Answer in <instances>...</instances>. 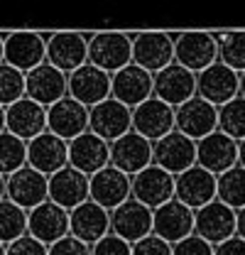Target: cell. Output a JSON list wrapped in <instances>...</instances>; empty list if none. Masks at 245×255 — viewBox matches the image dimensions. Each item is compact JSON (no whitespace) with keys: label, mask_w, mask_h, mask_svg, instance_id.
<instances>
[{"label":"cell","mask_w":245,"mask_h":255,"mask_svg":"<svg viewBox=\"0 0 245 255\" xmlns=\"http://www.w3.org/2000/svg\"><path fill=\"white\" fill-rule=\"evenodd\" d=\"M174 255H216V246L204 241L201 236L191 233L189 238H184L174 246Z\"/></svg>","instance_id":"cell-39"},{"label":"cell","mask_w":245,"mask_h":255,"mask_svg":"<svg viewBox=\"0 0 245 255\" xmlns=\"http://www.w3.org/2000/svg\"><path fill=\"white\" fill-rule=\"evenodd\" d=\"M174 187H177L174 174H169L157 164H150L147 169L132 177V199H137L140 204L154 211L174 199Z\"/></svg>","instance_id":"cell-14"},{"label":"cell","mask_w":245,"mask_h":255,"mask_svg":"<svg viewBox=\"0 0 245 255\" xmlns=\"http://www.w3.org/2000/svg\"><path fill=\"white\" fill-rule=\"evenodd\" d=\"M91 255H132V246L118 238L116 233H108L96 246H91Z\"/></svg>","instance_id":"cell-37"},{"label":"cell","mask_w":245,"mask_h":255,"mask_svg":"<svg viewBox=\"0 0 245 255\" xmlns=\"http://www.w3.org/2000/svg\"><path fill=\"white\" fill-rule=\"evenodd\" d=\"M127 199H132V177L108 164L91 177V201L103 206L106 211L118 209Z\"/></svg>","instance_id":"cell-26"},{"label":"cell","mask_w":245,"mask_h":255,"mask_svg":"<svg viewBox=\"0 0 245 255\" xmlns=\"http://www.w3.org/2000/svg\"><path fill=\"white\" fill-rule=\"evenodd\" d=\"M174 111H177V130L196 142L218 130V108L201 96L189 98Z\"/></svg>","instance_id":"cell-17"},{"label":"cell","mask_w":245,"mask_h":255,"mask_svg":"<svg viewBox=\"0 0 245 255\" xmlns=\"http://www.w3.org/2000/svg\"><path fill=\"white\" fill-rule=\"evenodd\" d=\"M111 91H113V76L93 64H84L81 69L69 74V96L86 108H93L106 98H111Z\"/></svg>","instance_id":"cell-13"},{"label":"cell","mask_w":245,"mask_h":255,"mask_svg":"<svg viewBox=\"0 0 245 255\" xmlns=\"http://www.w3.org/2000/svg\"><path fill=\"white\" fill-rule=\"evenodd\" d=\"M69 164L81 174L93 177L111 164V142L93 135L91 130L69 142Z\"/></svg>","instance_id":"cell-19"},{"label":"cell","mask_w":245,"mask_h":255,"mask_svg":"<svg viewBox=\"0 0 245 255\" xmlns=\"http://www.w3.org/2000/svg\"><path fill=\"white\" fill-rule=\"evenodd\" d=\"M89 130L106 142H116L132 130V108L111 96L103 103L89 108Z\"/></svg>","instance_id":"cell-5"},{"label":"cell","mask_w":245,"mask_h":255,"mask_svg":"<svg viewBox=\"0 0 245 255\" xmlns=\"http://www.w3.org/2000/svg\"><path fill=\"white\" fill-rule=\"evenodd\" d=\"M236 231H238V211L218 199L196 211L194 233L201 236L204 241H209L211 246H218V243L233 238Z\"/></svg>","instance_id":"cell-10"},{"label":"cell","mask_w":245,"mask_h":255,"mask_svg":"<svg viewBox=\"0 0 245 255\" xmlns=\"http://www.w3.org/2000/svg\"><path fill=\"white\" fill-rule=\"evenodd\" d=\"M132 64L140 69L159 74L174 64V34L164 32H140L132 34Z\"/></svg>","instance_id":"cell-4"},{"label":"cell","mask_w":245,"mask_h":255,"mask_svg":"<svg viewBox=\"0 0 245 255\" xmlns=\"http://www.w3.org/2000/svg\"><path fill=\"white\" fill-rule=\"evenodd\" d=\"M132 255H174V246L152 233L132 246Z\"/></svg>","instance_id":"cell-38"},{"label":"cell","mask_w":245,"mask_h":255,"mask_svg":"<svg viewBox=\"0 0 245 255\" xmlns=\"http://www.w3.org/2000/svg\"><path fill=\"white\" fill-rule=\"evenodd\" d=\"M7 199L25 211L37 209L39 204L49 201V177L25 164L7 177Z\"/></svg>","instance_id":"cell-18"},{"label":"cell","mask_w":245,"mask_h":255,"mask_svg":"<svg viewBox=\"0 0 245 255\" xmlns=\"http://www.w3.org/2000/svg\"><path fill=\"white\" fill-rule=\"evenodd\" d=\"M89 64L106 74H118L132 64V34L122 32H96L89 39Z\"/></svg>","instance_id":"cell-1"},{"label":"cell","mask_w":245,"mask_h":255,"mask_svg":"<svg viewBox=\"0 0 245 255\" xmlns=\"http://www.w3.org/2000/svg\"><path fill=\"white\" fill-rule=\"evenodd\" d=\"M5 62V37L0 34V64Z\"/></svg>","instance_id":"cell-47"},{"label":"cell","mask_w":245,"mask_h":255,"mask_svg":"<svg viewBox=\"0 0 245 255\" xmlns=\"http://www.w3.org/2000/svg\"><path fill=\"white\" fill-rule=\"evenodd\" d=\"M152 226L154 211L147 209L145 204H140L137 199H127L125 204H121L118 209L111 211V233L127 241L130 246L152 236Z\"/></svg>","instance_id":"cell-7"},{"label":"cell","mask_w":245,"mask_h":255,"mask_svg":"<svg viewBox=\"0 0 245 255\" xmlns=\"http://www.w3.org/2000/svg\"><path fill=\"white\" fill-rule=\"evenodd\" d=\"M241 96L245 98V71L241 74Z\"/></svg>","instance_id":"cell-48"},{"label":"cell","mask_w":245,"mask_h":255,"mask_svg":"<svg viewBox=\"0 0 245 255\" xmlns=\"http://www.w3.org/2000/svg\"><path fill=\"white\" fill-rule=\"evenodd\" d=\"M132 130L147 137L150 142H157L177 130V111L169 103L152 96L137 108H132Z\"/></svg>","instance_id":"cell-6"},{"label":"cell","mask_w":245,"mask_h":255,"mask_svg":"<svg viewBox=\"0 0 245 255\" xmlns=\"http://www.w3.org/2000/svg\"><path fill=\"white\" fill-rule=\"evenodd\" d=\"M116 101L125 103L127 108H137L147 98L154 96V74L140 69L137 64H127L118 74H113V91Z\"/></svg>","instance_id":"cell-28"},{"label":"cell","mask_w":245,"mask_h":255,"mask_svg":"<svg viewBox=\"0 0 245 255\" xmlns=\"http://www.w3.org/2000/svg\"><path fill=\"white\" fill-rule=\"evenodd\" d=\"M196 96L206 98L216 108L241 96V74L223 62L211 64L201 74H196Z\"/></svg>","instance_id":"cell-8"},{"label":"cell","mask_w":245,"mask_h":255,"mask_svg":"<svg viewBox=\"0 0 245 255\" xmlns=\"http://www.w3.org/2000/svg\"><path fill=\"white\" fill-rule=\"evenodd\" d=\"M27 164V142L12 132H0V174L10 177Z\"/></svg>","instance_id":"cell-33"},{"label":"cell","mask_w":245,"mask_h":255,"mask_svg":"<svg viewBox=\"0 0 245 255\" xmlns=\"http://www.w3.org/2000/svg\"><path fill=\"white\" fill-rule=\"evenodd\" d=\"M194 221H196V211H191L189 206H184L182 201L172 199L164 206L154 209L152 233L159 236L162 241L177 246L179 241L189 238L194 233Z\"/></svg>","instance_id":"cell-24"},{"label":"cell","mask_w":245,"mask_h":255,"mask_svg":"<svg viewBox=\"0 0 245 255\" xmlns=\"http://www.w3.org/2000/svg\"><path fill=\"white\" fill-rule=\"evenodd\" d=\"M7 255H49V248L27 233V236H22V238H17L15 243L7 246Z\"/></svg>","instance_id":"cell-40"},{"label":"cell","mask_w":245,"mask_h":255,"mask_svg":"<svg viewBox=\"0 0 245 255\" xmlns=\"http://www.w3.org/2000/svg\"><path fill=\"white\" fill-rule=\"evenodd\" d=\"M196 96V74L179 64H169L159 74H154V98L179 108L189 98Z\"/></svg>","instance_id":"cell-29"},{"label":"cell","mask_w":245,"mask_h":255,"mask_svg":"<svg viewBox=\"0 0 245 255\" xmlns=\"http://www.w3.org/2000/svg\"><path fill=\"white\" fill-rule=\"evenodd\" d=\"M216 255H245V241L241 236H233L216 246Z\"/></svg>","instance_id":"cell-42"},{"label":"cell","mask_w":245,"mask_h":255,"mask_svg":"<svg viewBox=\"0 0 245 255\" xmlns=\"http://www.w3.org/2000/svg\"><path fill=\"white\" fill-rule=\"evenodd\" d=\"M27 164L42 172L44 177L57 174L59 169L69 167V142L57 137L54 132H42L27 142Z\"/></svg>","instance_id":"cell-20"},{"label":"cell","mask_w":245,"mask_h":255,"mask_svg":"<svg viewBox=\"0 0 245 255\" xmlns=\"http://www.w3.org/2000/svg\"><path fill=\"white\" fill-rule=\"evenodd\" d=\"M27 233L44 243L47 248L69 236V211L52 201L39 204L37 209L27 211Z\"/></svg>","instance_id":"cell-22"},{"label":"cell","mask_w":245,"mask_h":255,"mask_svg":"<svg viewBox=\"0 0 245 255\" xmlns=\"http://www.w3.org/2000/svg\"><path fill=\"white\" fill-rule=\"evenodd\" d=\"M69 96V76L52 64H42L27 74V98L34 103L52 108L61 98Z\"/></svg>","instance_id":"cell-27"},{"label":"cell","mask_w":245,"mask_h":255,"mask_svg":"<svg viewBox=\"0 0 245 255\" xmlns=\"http://www.w3.org/2000/svg\"><path fill=\"white\" fill-rule=\"evenodd\" d=\"M218 62L231 66L233 71H245V30L218 34Z\"/></svg>","instance_id":"cell-35"},{"label":"cell","mask_w":245,"mask_h":255,"mask_svg":"<svg viewBox=\"0 0 245 255\" xmlns=\"http://www.w3.org/2000/svg\"><path fill=\"white\" fill-rule=\"evenodd\" d=\"M5 199H7V177L0 174V201H5Z\"/></svg>","instance_id":"cell-44"},{"label":"cell","mask_w":245,"mask_h":255,"mask_svg":"<svg viewBox=\"0 0 245 255\" xmlns=\"http://www.w3.org/2000/svg\"><path fill=\"white\" fill-rule=\"evenodd\" d=\"M7 130V113H5V108L0 106V132H5Z\"/></svg>","instance_id":"cell-46"},{"label":"cell","mask_w":245,"mask_h":255,"mask_svg":"<svg viewBox=\"0 0 245 255\" xmlns=\"http://www.w3.org/2000/svg\"><path fill=\"white\" fill-rule=\"evenodd\" d=\"M174 62L194 74H201L204 69L218 62V34L211 32L174 34Z\"/></svg>","instance_id":"cell-2"},{"label":"cell","mask_w":245,"mask_h":255,"mask_svg":"<svg viewBox=\"0 0 245 255\" xmlns=\"http://www.w3.org/2000/svg\"><path fill=\"white\" fill-rule=\"evenodd\" d=\"M218 130L233 140H245V98L238 96L218 108Z\"/></svg>","instance_id":"cell-36"},{"label":"cell","mask_w":245,"mask_h":255,"mask_svg":"<svg viewBox=\"0 0 245 255\" xmlns=\"http://www.w3.org/2000/svg\"><path fill=\"white\" fill-rule=\"evenodd\" d=\"M218 201L236 211L245 209V167L236 164L233 169L218 174Z\"/></svg>","instance_id":"cell-32"},{"label":"cell","mask_w":245,"mask_h":255,"mask_svg":"<svg viewBox=\"0 0 245 255\" xmlns=\"http://www.w3.org/2000/svg\"><path fill=\"white\" fill-rule=\"evenodd\" d=\"M22 236H27V211L10 199L0 201V243L10 246Z\"/></svg>","instance_id":"cell-31"},{"label":"cell","mask_w":245,"mask_h":255,"mask_svg":"<svg viewBox=\"0 0 245 255\" xmlns=\"http://www.w3.org/2000/svg\"><path fill=\"white\" fill-rule=\"evenodd\" d=\"M174 199L182 201L184 206H189L191 211H199L206 204L218 199V177L211 174L209 169L194 164L191 169H186L177 177Z\"/></svg>","instance_id":"cell-11"},{"label":"cell","mask_w":245,"mask_h":255,"mask_svg":"<svg viewBox=\"0 0 245 255\" xmlns=\"http://www.w3.org/2000/svg\"><path fill=\"white\" fill-rule=\"evenodd\" d=\"M69 233L86 246H96L111 233V211H106L91 199L84 201L81 206L69 211Z\"/></svg>","instance_id":"cell-25"},{"label":"cell","mask_w":245,"mask_h":255,"mask_svg":"<svg viewBox=\"0 0 245 255\" xmlns=\"http://www.w3.org/2000/svg\"><path fill=\"white\" fill-rule=\"evenodd\" d=\"M111 164L125 172L127 177H135L150 164H154V145L147 137L130 130L127 135L111 142Z\"/></svg>","instance_id":"cell-9"},{"label":"cell","mask_w":245,"mask_h":255,"mask_svg":"<svg viewBox=\"0 0 245 255\" xmlns=\"http://www.w3.org/2000/svg\"><path fill=\"white\" fill-rule=\"evenodd\" d=\"M47 130L71 142L74 137L89 132V108L74 101L71 96L61 98L59 103L47 108Z\"/></svg>","instance_id":"cell-23"},{"label":"cell","mask_w":245,"mask_h":255,"mask_svg":"<svg viewBox=\"0 0 245 255\" xmlns=\"http://www.w3.org/2000/svg\"><path fill=\"white\" fill-rule=\"evenodd\" d=\"M152 145H154V164L167 169L174 177H179L182 172L191 169L196 164V140L186 137L179 130L164 135L162 140H157Z\"/></svg>","instance_id":"cell-15"},{"label":"cell","mask_w":245,"mask_h":255,"mask_svg":"<svg viewBox=\"0 0 245 255\" xmlns=\"http://www.w3.org/2000/svg\"><path fill=\"white\" fill-rule=\"evenodd\" d=\"M238 164H241V167H245V140H241V142H238Z\"/></svg>","instance_id":"cell-45"},{"label":"cell","mask_w":245,"mask_h":255,"mask_svg":"<svg viewBox=\"0 0 245 255\" xmlns=\"http://www.w3.org/2000/svg\"><path fill=\"white\" fill-rule=\"evenodd\" d=\"M236 236H241L245 241V209L238 211V231H236Z\"/></svg>","instance_id":"cell-43"},{"label":"cell","mask_w":245,"mask_h":255,"mask_svg":"<svg viewBox=\"0 0 245 255\" xmlns=\"http://www.w3.org/2000/svg\"><path fill=\"white\" fill-rule=\"evenodd\" d=\"M196 164L211 174H223L238 164V140L216 130L196 142Z\"/></svg>","instance_id":"cell-16"},{"label":"cell","mask_w":245,"mask_h":255,"mask_svg":"<svg viewBox=\"0 0 245 255\" xmlns=\"http://www.w3.org/2000/svg\"><path fill=\"white\" fill-rule=\"evenodd\" d=\"M49 255H91V246H86L84 241H79L69 233L66 238L49 246Z\"/></svg>","instance_id":"cell-41"},{"label":"cell","mask_w":245,"mask_h":255,"mask_svg":"<svg viewBox=\"0 0 245 255\" xmlns=\"http://www.w3.org/2000/svg\"><path fill=\"white\" fill-rule=\"evenodd\" d=\"M47 37V64L57 66L66 76L89 64V39L84 32H54Z\"/></svg>","instance_id":"cell-3"},{"label":"cell","mask_w":245,"mask_h":255,"mask_svg":"<svg viewBox=\"0 0 245 255\" xmlns=\"http://www.w3.org/2000/svg\"><path fill=\"white\" fill-rule=\"evenodd\" d=\"M5 113H7V132H12L15 137L25 142L47 132V108L34 103L27 96L12 103L10 108H5Z\"/></svg>","instance_id":"cell-30"},{"label":"cell","mask_w":245,"mask_h":255,"mask_svg":"<svg viewBox=\"0 0 245 255\" xmlns=\"http://www.w3.org/2000/svg\"><path fill=\"white\" fill-rule=\"evenodd\" d=\"M0 255H7V246H2V243H0Z\"/></svg>","instance_id":"cell-49"},{"label":"cell","mask_w":245,"mask_h":255,"mask_svg":"<svg viewBox=\"0 0 245 255\" xmlns=\"http://www.w3.org/2000/svg\"><path fill=\"white\" fill-rule=\"evenodd\" d=\"M47 62V37L39 32H10L5 34V64L30 74Z\"/></svg>","instance_id":"cell-12"},{"label":"cell","mask_w":245,"mask_h":255,"mask_svg":"<svg viewBox=\"0 0 245 255\" xmlns=\"http://www.w3.org/2000/svg\"><path fill=\"white\" fill-rule=\"evenodd\" d=\"M91 199V177L81 174L71 164L49 177V201L66 211H74Z\"/></svg>","instance_id":"cell-21"},{"label":"cell","mask_w":245,"mask_h":255,"mask_svg":"<svg viewBox=\"0 0 245 255\" xmlns=\"http://www.w3.org/2000/svg\"><path fill=\"white\" fill-rule=\"evenodd\" d=\"M25 96H27V74L2 62L0 64V106L10 108Z\"/></svg>","instance_id":"cell-34"}]
</instances>
